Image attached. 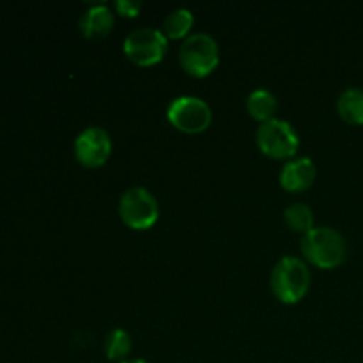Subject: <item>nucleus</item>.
Listing matches in <instances>:
<instances>
[{"label":"nucleus","instance_id":"obj_9","mask_svg":"<svg viewBox=\"0 0 363 363\" xmlns=\"http://www.w3.org/2000/svg\"><path fill=\"white\" fill-rule=\"evenodd\" d=\"M315 176H318V169L315 163L307 156H300V158H291L284 163L282 170H280V184L284 190L293 191H305L314 184Z\"/></svg>","mask_w":363,"mask_h":363},{"label":"nucleus","instance_id":"obj_5","mask_svg":"<svg viewBox=\"0 0 363 363\" xmlns=\"http://www.w3.org/2000/svg\"><path fill=\"white\" fill-rule=\"evenodd\" d=\"M119 216L131 229H151L160 218L158 199L144 186L128 188L119 199Z\"/></svg>","mask_w":363,"mask_h":363},{"label":"nucleus","instance_id":"obj_11","mask_svg":"<svg viewBox=\"0 0 363 363\" xmlns=\"http://www.w3.org/2000/svg\"><path fill=\"white\" fill-rule=\"evenodd\" d=\"M337 112L346 123L363 124V89H344L337 99Z\"/></svg>","mask_w":363,"mask_h":363},{"label":"nucleus","instance_id":"obj_7","mask_svg":"<svg viewBox=\"0 0 363 363\" xmlns=\"http://www.w3.org/2000/svg\"><path fill=\"white\" fill-rule=\"evenodd\" d=\"M169 39L163 30L152 27H140L124 38L123 50L131 62L138 66H152L163 59Z\"/></svg>","mask_w":363,"mask_h":363},{"label":"nucleus","instance_id":"obj_1","mask_svg":"<svg viewBox=\"0 0 363 363\" xmlns=\"http://www.w3.org/2000/svg\"><path fill=\"white\" fill-rule=\"evenodd\" d=\"M301 254L311 264L321 269H333L347 257V243L333 227H314L301 236Z\"/></svg>","mask_w":363,"mask_h":363},{"label":"nucleus","instance_id":"obj_6","mask_svg":"<svg viewBox=\"0 0 363 363\" xmlns=\"http://www.w3.org/2000/svg\"><path fill=\"white\" fill-rule=\"evenodd\" d=\"M167 119L184 133H202L213 121V110L199 96H177L167 108Z\"/></svg>","mask_w":363,"mask_h":363},{"label":"nucleus","instance_id":"obj_3","mask_svg":"<svg viewBox=\"0 0 363 363\" xmlns=\"http://www.w3.org/2000/svg\"><path fill=\"white\" fill-rule=\"evenodd\" d=\"M220 62V46L208 32H194L179 46V64L188 74L204 78Z\"/></svg>","mask_w":363,"mask_h":363},{"label":"nucleus","instance_id":"obj_10","mask_svg":"<svg viewBox=\"0 0 363 363\" xmlns=\"http://www.w3.org/2000/svg\"><path fill=\"white\" fill-rule=\"evenodd\" d=\"M116 18L108 4H94L80 16V30L89 39H101L112 32Z\"/></svg>","mask_w":363,"mask_h":363},{"label":"nucleus","instance_id":"obj_8","mask_svg":"<svg viewBox=\"0 0 363 363\" xmlns=\"http://www.w3.org/2000/svg\"><path fill=\"white\" fill-rule=\"evenodd\" d=\"M74 156L78 162L89 169L105 165L112 155V137L105 128L89 126L74 138Z\"/></svg>","mask_w":363,"mask_h":363},{"label":"nucleus","instance_id":"obj_14","mask_svg":"<svg viewBox=\"0 0 363 363\" xmlns=\"http://www.w3.org/2000/svg\"><path fill=\"white\" fill-rule=\"evenodd\" d=\"M133 350L131 335L123 328H113L105 337V354L110 362H124Z\"/></svg>","mask_w":363,"mask_h":363},{"label":"nucleus","instance_id":"obj_16","mask_svg":"<svg viewBox=\"0 0 363 363\" xmlns=\"http://www.w3.org/2000/svg\"><path fill=\"white\" fill-rule=\"evenodd\" d=\"M113 9L121 16L135 18L142 11V2H138V0H116Z\"/></svg>","mask_w":363,"mask_h":363},{"label":"nucleus","instance_id":"obj_13","mask_svg":"<svg viewBox=\"0 0 363 363\" xmlns=\"http://www.w3.org/2000/svg\"><path fill=\"white\" fill-rule=\"evenodd\" d=\"M194 13L186 7H177L172 13L167 14V18L163 20V34L167 35V39H181L188 38V32L194 27Z\"/></svg>","mask_w":363,"mask_h":363},{"label":"nucleus","instance_id":"obj_12","mask_svg":"<svg viewBox=\"0 0 363 363\" xmlns=\"http://www.w3.org/2000/svg\"><path fill=\"white\" fill-rule=\"evenodd\" d=\"M277 106H279V103H277L275 94L264 87L254 89L247 98L248 113L255 121H261V123H266V121L275 117Z\"/></svg>","mask_w":363,"mask_h":363},{"label":"nucleus","instance_id":"obj_15","mask_svg":"<svg viewBox=\"0 0 363 363\" xmlns=\"http://www.w3.org/2000/svg\"><path fill=\"white\" fill-rule=\"evenodd\" d=\"M284 220L294 233L307 234L308 230L314 229V211L311 206L303 204V202H293L287 206L284 211Z\"/></svg>","mask_w":363,"mask_h":363},{"label":"nucleus","instance_id":"obj_2","mask_svg":"<svg viewBox=\"0 0 363 363\" xmlns=\"http://www.w3.org/2000/svg\"><path fill=\"white\" fill-rule=\"evenodd\" d=\"M311 269L307 262L294 255H286L279 259L272 269V286L273 294L279 301L286 305H294L305 298L311 289Z\"/></svg>","mask_w":363,"mask_h":363},{"label":"nucleus","instance_id":"obj_17","mask_svg":"<svg viewBox=\"0 0 363 363\" xmlns=\"http://www.w3.org/2000/svg\"><path fill=\"white\" fill-rule=\"evenodd\" d=\"M121 363H149V362L144 360V358H128V360H124Z\"/></svg>","mask_w":363,"mask_h":363},{"label":"nucleus","instance_id":"obj_4","mask_svg":"<svg viewBox=\"0 0 363 363\" xmlns=\"http://www.w3.org/2000/svg\"><path fill=\"white\" fill-rule=\"evenodd\" d=\"M255 142L262 155L275 160L294 158L300 147V137L293 124L279 117L261 123L255 133Z\"/></svg>","mask_w":363,"mask_h":363}]
</instances>
